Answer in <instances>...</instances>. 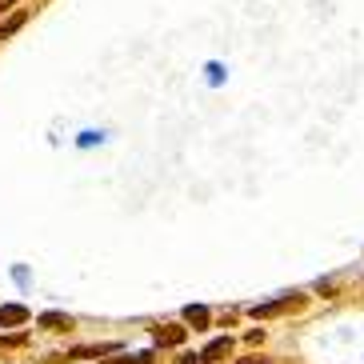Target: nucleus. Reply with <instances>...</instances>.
<instances>
[{
	"label": "nucleus",
	"instance_id": "obj_1",
	"mask_svg": "<svg viewBox=\"0 0 364 364\" xmlns=\"http://www.w3.org/2000/svg\"><path fill=\"white\" fill-rule=\"evenodd\" d=\"M184 336H188V328H181V324H164V328H156V344H161V348H176Z\"/></svg>",
	"mask_w": 364,
	"mask_h": 364
},
{
	"label": "nucleus",
	"instance_id": "obj_2",
	"mask_svg": "<svg viewBox=\"0 0 364 364\" xmlns=\"http://www.w3.org/2000/svg\"><path fill=\"white\" fill-rule=\"evenodd\" d=\"M28 321V309L24 304H4L0 309V328H16V324Z\"/></svg>",
	"mask_w": 364,
	"mask_h": 364
},
{
	"label": "nucleus",
	"instance_id": "obj_3",
	"mask_svg": "<svg viewBox=\"0 0 364 364\" xmlns=\"http://www.w3.org/2000/svg\"><path fill=\"white\" fill-rule=\"evenodd\" d=\"M24 21H28V12H12L9 21L0 24V41H9L12 33H21V28H24Z\"/></svg>",
	"mask_w": 364,
	"mask_h": 364
},
{
	"label": "nucleus",
	"instance_id": "obj_4",
	"mask_svg": "<svg viewBox=\"0 0 364 364\" xmlns=\"http://www.w3.org/2000/svg\"><path fill=\"white\" fill-rule=\"evenodd\" d=\"M228 348H232V341H228V336H225V341H213L200 356H196V360H220V356H228Z\"/></svg>",
	"mask_w": 364,
	"mask_h": 364
},
{
	"label": "nucleus",
	"instance_id": "obj_5",
	"mask_svg": "<svg viewBox=\"0 0 364 364\" xmlns=\"http://www.w3.org/2000/svg\"><path fill=\"white\" fill-rule=\"evenodd\" d=\"M284 309H289V296L272 300V304H257V309H252V316H257V321H264V316H277V312H284Z\"/></svg>",
	"mask_w": 364,
	"mask_h": 364
},
{
	"label": "nucleus",
	"instance_id": "obj_6",
	"mask_svg": "<svg viewBox=\"0 0 364 364\" xmlns=\"http://www.w3.org/2000/svg\"><path fill=\"white\" fill-rule=\"evenodd\" d=\"M68 324H73V321H68V316H65V312H44V316H41V328H68Z\"/></svg>",
	"mask_w": 364,
	"mask_h": 364
},
{
	"label": "nucleus",
	"instance_id": "obj_7",
	"mask_svg": "<svg viewBox=\"0 0 364 364\" xmlns=\"http://www.w3.org/2000/svg\"><path fill=\"white\" fill-rule=\"evenodd\" d=\"M184 316H188V321H193L196 328H204V324H208V312H204V309H188Z\"/></svg>",
	"mask_w": 364,
	"mask_h": 364
},
{
	"label": "nucleus",
	"instance_id": "obj_8",
	"mask_svg": "<svg viewBox=\"0 0 364 364\" xmlns=\"http://www.w3.org/2000/svg\"><path fill=\"white\" fill-rule=\"evenodd\" d=\"M12 4H16V0H0V12H4V9H12Z\"/></svg>",
	"mask_w": 364,
	"mask_h": 364
},
{
	"label": "nucleus",
	"instance_id": "obj_9",
	"mask_svg": "<svg viewBox=\"0 0 364 364\" xmlns=\"http://www.w3.org/2000/svg\"><path fill=\"white\" fill-rule=\"evenodd\" d=\"M181 364H196V356H184V360Z\"/></svg>",
	"mask_w": 364,
	"mask_h": 364
},
{
	"label": "nucleus",
	"instance_id": "obj_10",
	"mask_svg": "<svg viewBox=\"0 0 364 364\" xmlns=\"http://www.w3.org/2000/svg\"><path fill=\"white\" fill-rule=\"evenodd\" d=\"M240 364H264V360H240Z\"/></svg>",
	"mask_w": 364,
	"mask_h": 364
}]
</instances>
